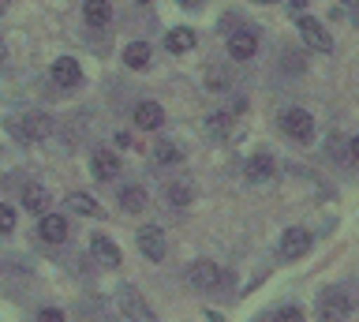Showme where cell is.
Instances as JSON below:
<instances>
[{
	"label": "cell",
	"mask_w": 359,
	"mask_h": 322,
	"mask_svg": "<svg viewBox=\"0 0 359 322\" xmlns=\"http://www.w3.org/2000/svg\"><path fill=\"white\" fill-rule=\"evenodd\" d=\"M90 251H94V259L101 266H109V270H116V266H120V248L109 236H101V232H97V236H90Z\"/></svg>",
	"instance_id": "9c48e42d"
},
{
	"label": "cell",
	"mask_w": 359,
	"mask_h": 322,
	"mask_svg": "<svg viewBox=\"0 0 359 322\" xmlns=\"http://www.w3.org/2000/svg\"><path fill=\"white\" fill-rule=\"evenodd\" d=\"M116 300H120V311H123L131 322H154V307L146 304V296H142L135 285H120Z\"/></svg>",
	"instance_id": "7a4b0ae2"
},
{
	"label": "cell",
	"mask_w": 359,
	"mask_h": 322,
	"mask_svg": "<svg viewBox=\"0 0 359 322\" xmlns=\"http://www.w3.org/2000/svg\"><path fill=\"white\" fill-rule=\"evenodd\" d=\"M195 192H191V184H168V203L172 206H187Z\"/></svg>",
	"instance_id": "cb8c5ba5"
},
{
	"label": "cell",
	"mask_w": 359,
	"mask_h": 322,
	"mask_svg": "<svg viewBox=\"0 0 359 322\" xmlns=\"http://www.w3.org/2000/svg\"><path fill=\"white\" fill-rule=\"evenodd\" d=\"M83 19H86L90 27H105L109 19H112V4H109V0H86Z\"/></svg>",
	"instance_id": "d6986e66"
},
{
	"label": "cell",
	"mask_w": 359,
	"mask_h": 322,
	"mask_svg": "<svg viewBox=\"0 0 359 322\" xmlns=\"http://www.w3.org/2000/svg\"><path fill=\"white\" fill-rule=\"evenodd\" d=\"M187 285L198 288V293H210V288L221 285V266H213L210 259H198L187 266Z\"/></svg>",
	"instance_id": "277c9868"
},
{
	"label": "cell",
	"mask_w": 359,
	"mask_h": 322,
	"mask_svg": "<svg viewBox=\"0 0 359 322\" xmlns=\"http://www.w3.org/2000/svg\"><path fill=\"white\" fill-rule=\"evenodd\" d=\"M11 229H15V210H11L8 203H0V232L8 236Z\"/></svg>",
	"instance_id": "d4e9b609"
},
{
	"label": "cell",
	"mask_w": 359,
	"mask_h": 322,
	"mask_svg": "<svg viewBox=\"0 0 359 322\" xmlns=\"http://www.w3.org/2000/svg\"><path fill=\"white\" fill-rule=\"evenodd\" d=\"M120 210H128V214H139V210H146V192H142L139 184L120 187Z\"/></svg>",
	"instance_id": "ffe728a7"
},
{
	"label": "cell",
	"mask_w": 359,
	"mask_h": 322,
	"mask_svg": "<svg viewBox=\"0 0 359 322\" xmlns=\"http://www.w3.org/2000/svg\"><path fill=\"white\" fill-rule=\"evenodd\" d=\"M154 161L157 165H176V161H184V154H180V147H172V142H157V147H154Z\"/></svg>",
	"instance_id": "7402d4cb"
},
{
	"label": "cell",
	"mask_w": 359,
	"mask_h": 322,
	"mask_svg": "<svg viewBox=\"0 0 359 322\" xmlns=\"http://www.w3.org/2000/svg\"><path fill=\"white\" fill-rule=\"evenodd\" d=\"M53 83L56 86H75L79 79H83V68H79V60L75 57H60V60H56L53 64Z\"/></svg>",
	"instance_id": "4fadbf2b"
},
{
	"label": "cell",
	"mask_w": 359,
	"mask_h": 322,
	"mask_svg": "<svg viewBox=\"0 0 359 322\" xmlns=\"http://www.w3.org/2000/svg\"><path fill=\"white\" fill-rule=\"evenodd\" d=\"M90 165H94V176H97V180H116V176H120V158H116V154H112V150H97L94 154V161H90Z\"/></svg>",
	"instance_id": "5bb4252c"
},
{
	"label": "cell",
	"mask_w": 359,
	"mask_h": 322,
	"mask_svg": "<svg viewBox=\"0 0 359 322\" xmlns=\"http://www.w3.org/2000/svg\"><path fill=\"white\" fill-rule=\"evenodd\" d=\"M11 131H15L19 142H38V139H49L56 131V124H53V116H45V113H27V116L11 120Z\"/></svg>",
	"instance_id": "6da1fadb"
},
{
	"label": "cell",
	"mask_w": 359,
	"mask_h": 322,
	"mask_svg": "<svg viewBox=\"0 0 359 322\" xmlns=\"http://www.w3.org/2000/svg\"><path fill=\"white\" fill-rule=\"evenodd\" d=\"M277 322H303V311L299 307H280L277 311Z\"/></svg>",
	"instance_id": "484cf974"
},
{
	"label": "cell",
	"mask_w": 359,
	"mask_h": 322,
	"mask_svg": "<svg viewBox=\"0 0 359 322\" xmlns=\"http://www.w3.org/2000/svg\"><path fill=\"white\" fill-rule=\"evenodd\" d=\"M4 57H8V49H4V41H0V64H4Z\"/></svg>",
	"instance_id": "f1b7e54d"
},
{
	"label": "cell",
	"mask_w": 359,
	"mask_h": 322,
	"mask_svg": "<svg viewBox=\"0 0 359 322\" xmlns=\"http://www.w3.org/2000/svg\"><path fill=\"white\" fill-rule=\"evenodd\" d=\"M38 322H64V311H56V307H45L41 315H38Z\"/></svg>",
	"instance_id": "4316f807"
},
{
	"label": "cell",
	"mask_w": 359,
	"mask_h": 322,
	"mask_svg": "<svg viewBox=\"0 0 359 322\" xmlns=\"http://www.w3.org/2000/svg\"><path fill=\"white\" fill-rule=\"evenodd\" d=\"M307 248H311V232L307 229H288L285 236H280V255H285V259H299Z\"/></svg>",
	"instance_id": "7c38bea8"
},
{
	"label": "cell",
	"mask_w": 359,
	"mask_h": 322,
	"mask_svg": "<svg viewBox=\"0 0 359 322\" xmlns=\"http://www.w3.org/2000/svg\"><path fill=\"white\" fill-rule=\"evenodd\" d=\"M135 124H139L142 131H157L165 124V109L157 102H139L135 105Z\"/></svg>",
	"instance_id": "30bf717a"
},
{
	"label": "cell",
	"mask_w": 359,
	"mask_h": 322,
	"mask_svg": "<svg viewBox=\"0 0 359 322\" xmlns=\"http://www.w3.org/2000/svg\"><path fill=\"white\" fill-rule=\"evenodd\" d=\"M344 4H348V8H359V0H344Z\"/></svg>",
	"instance_id": "f546056e"
},
{
	"label": "cell",
	"mask_w": 359,
	"mask_h": 322,
	"mask_svg": "<svg viewBox=\"0 0 359 322\" xmlns=\"http://www.w3.org/2000/svg\"><path fill=\"white\" fill-rule=\"evenodd\" d=\"M135 240H139V251H142L150 262H161V259H165V232L157 229V225H142Z\"/></svg>",
	"instance_id": "ba28073f"
},
{
	"label": "cell",
	"mask_w": 359,
	"mask_h": 322,
	"mask_svg": "<svg viewBox=\"0 0 359 322\" xmlns=\"http://www.w3.org/2000/svg\"><path fill=\"white\" fill-rule=\"evenodd\" d=\"M41 236L49 243H64L67 240V221L60 214H41Z\"/></svg>",
	"instance_id": "e0dca14e"
},
{
	"label": "cell",
	"mask_w": 359,
	"mask_h": 322,
	"mask_svg": "<svg viewBox=\"0 0 359 322\" xmlns=\"http://www.w3.org/2000/svg\"><path fill=\"white\" fill-rule=\"evenodd\" d=\"M165 46H168V53H191V49H195V30H191V27L168 30V34H165Z\"/></svg>",
	"instance_id": "ac0fdd59"
},
{
	"label": "cell",
	"mask_w": 359,
	"mask_h": 322,
	"mask_svg": "<svg viewBox=\"0 0 359 322\" xmlns=\"http://www.w3.org/2000/svg\"><path fill=\"white\" fill-rule=\"evenodd\" d=\"M352 161H359V135L352 139Z\"/></svg>",
	"instance_id": "83f0119b"
},
{
	"label": "cell",
	"mask_w": 359,
	"mask_h": 322,
	"mask_svg": "<svg viewBox=\"0 0 359 322\" xmlns=\"http://www.w3.org/2000/svg\"><path fill=\"white\" fill-rule=\"evenodd\" d=\"M296 23H299V34H303V41H307L311 49H318V53H330L333 49L330 30H325L314 15H296Z\"/></svg>",
	"instance_id": "8992f818"
},
{
	"label": "cell",
	"mask_w": 359,
	"mask_h": 322,
	"mask_svg": "<svg viewBox=\"0 0 359 322\" xmlns=\"http://www.w3.org/2000/svg\"><path fill=\"white\" fill-rule=\"evenodd\" d=\"M0 12H4V0H0Z\"/></svg>",
	"instance_id": "4dcf8cb0"
},
{
	"label": "cell",
	"mask_w": 359,
	"mask_h": 322,
	"mask_svg": "<svg viewBox=\"0 0 359 322\" xmlns=\"http://www.w3.org/2000/svg\"><path fill=\"white\" fill-rule=\"evenodd\" d=\"M280 131H285L288 139H296V142H311L314 120H311L307 109H285V113H280Z\"/></svg>",
	"instance_id": "3957f363"
},
{
	"label": "cell",
	"mask_w": 359,
	"mask_h": 322,
	"mask_svg": "<svg viewBox=\"0 0 359 322\" xmlns=\"http://www.w3.org/2000/svg\"><path fill=\"white\" fill-rule=\"evenodd\" d=\"M229 124H232L229 113H210V116H206V131H210L213 139H224V135H229Z\"/></svg>",
	"instance_id": "603a6c76"
},
{
	"label": "cell",
	"mask_w": 359,
	"mask_h": 322,
	"mask_svg": "<svg viewBox=\"0 0 359 322\" xmlns=\"http://www.w3.org/2000/svg\"><path fill=\"white\" fill-rule=\"evenodd\" d=\"M229 53H232L236 60H251L255 53H258V30L255 27L232 30V34H229Z\"/></svg>",
	"instance_id": "52a82bcc"
},
{
	"label": "cell",
	"mask_w": 359,
	"mask_h": 322,
	"mask_svg": "<svg viewBox=\"0 0 359 322\" xmlns=\"http://www.w3.org/2000/svg\"><path fill=\"white\" fill-rule=\"evenodd\" d=\"M123 64H128V68H146V64H150V46H146V41H131L128 49H123Z\"/></svg>",
	"instance_id": "44dd1931"
},
{
	"label": "cell",
	"mask_w": 359,
	"mask_h": 322,
	"mask_svg": "<svg viewBox=\"0 0 359 322\" xmlns=\"http://www.w3.org/2000/svg\"><path fill=\"white\" fill-rule=\"evenodd\" d=\"M277 173V165H273V158L269 154H255V158H247V165H243V176L251 184H262V180H269V176Z\"/></svg>",
	"instance_id": "8fae6325"
},
{
	"label": "cell",
	"mask_w": 359,
	"mask_h": 322,
	"mask_svg": "<svg viewBox=\"0 0 359 322\" xmlns=\"http://www.w3.org/2000/svg\"><path fill=\"white\" fill-rule=\"evenodd\" d=\"M352 315V296L344 293V288H330V293H322V318L325 322H344Z\"/></svg>",
	"instance_id": "5b68a950"
},
{
	"label": "cell",
	"mask_w": 359,
	"mask_h": 322,
	"mask_svg": "<svg viewBox=\"0 0 359 322\" xmlns=\"http://www.w3.org/2000/svg\"><path fill=\"white\" fill-rule=\"evenodd\" d=\"M49 203H53V195L45 192L41 184H30V187H22V206H27L30 214H49Z\"/></svg>",
	"instance_id": "9a60e30c"
},
{
	"label": "cell",
	"mask_w": 359,
	"mask_h": 322,
	"mask_svg": "<svg viewBox=\"0 0 359 322\" xmlns=\"http://www.w3.org/2000/svg\"><path fill=\"white\" fill-rule=\"evenodd\" d=\"M64 203H67V210H75V214H83V217H105V210L97 206V199H90L83 192H72Z\"/></svg>",
	"instance_id": "2e32d148"
}]
</instances>
